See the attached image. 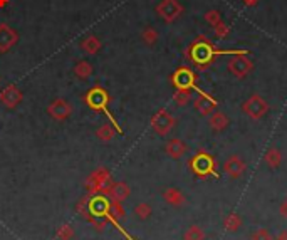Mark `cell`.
<instances>
[{
  "label": "cell",
  "mask_w": 287,
  "mask_h": 240,
  "mask_svg": "<svg viewBox=\"0 0 287 240\" xmlns=\"http://www.w3.org/2000/svg\"><path fill=\"white\" fill-rule=\"evenodd\" d=\"M111 198L106 193H91L78 203V212L91 220L98 228H103L108 222V210Z\"/></svg>",
  "instance_id": "6da1fadb"
},
{
  "label": "cell",
  "mask_w": 287,
  "mask_h": 240,
  "mask_svg": "<svg viewBox=\"0 0 287 240\" xmlns=\"http://www.w3.org/2000/svg\"><path fill=\"white\" fill-rule=\"evenodd\" d=\"M223 54L238 56V54H248V52L247 51H230V49H227V51L215 49L210 42L205 41V37H198V39L190 46V49L186 51V57H190V61L193 62V64H197L198 69H207V66L212 64V61L215 57L223 56Z\"/></svg>",
  "instance_id": "7a4b0ae2"
},
{
  "label": "cell",
  "mask_w": 287,
  "mask_h": 240,
  "mask_svg": "<svg viewBox=\"0 0 287 240\" xmlns=\"http://www.w3.org/2000/svg\"><path fill=\"white\" fill-rule=\"evenodd\" d=\"M84 101H86V104H88V106L93 109V111H99V113L106 114L108 119H109V123H111L113 126L118 129V133L123 134L121 126H119V124L116 123V119H114V116H113L111 111H109V108H108L111 98H109V94H108L106 89H103L101 86H94L93 89H89L88 93H86Z\"/></svg>",
  "instance_id": "3957f363"
},
{
  "label": "cell",
  "mask_w": 287,
  "mask_h": 240,
  "mask_svg": "<svg viewBox=\"0 0 287 240\" xmlns=\"http://www.w3.org/2000/svg\"><path fill=\"white\" fill-rule=\"evenodd\" d=\"M215 158L208 155L207 151H198L197 155L190 160V168L198 178H207V176H215Z\"/></svg>",
  "instance_id": "277c9868"
},
{
  "label": "cell",
  "mask_w": 287,
  "mask_h": 240,
  "mask_svg": "<svg viewBox=\"0 0 287 240\" xmlns=\"http://www.w3.org/2000/svg\"><path fill=\"white\" fill-rule=\"evenodd\" d=\"M111 183V175L106 168H98L86 180V188L89 190V193H106Z\"/></svg>",
  "instance_id": "5b68a950"
},
{
  "label": "cell",
  "mask_w": 287,
  "mask_h": 240,
  "mask_svg": "<svg viewBox=\"0 0 287 240\" xmlns=\"http://www.w3.org/2000/svg\"><path fill=\"white\" fill-rule=\"evenodd\" d=\"M242 109L250 119H253V121H259V119H262L267 113H269V104H267V101L262 98V96L252 94L250 98L243 103Z\"/></svg>",
  "instance_id": "8992f818"
},
{
  "label": "cell",
  "mask_w": 287,
  "mask_h": 240,
  "mask_svg": "<svg viewBox=\"0 0 287 240\" xmlns=\"http://www.w3.org/2000/svg\"><path fill=\"white\" fill-rule=\"evenodd\" d=\"M171 83L176 89H195L197 93L202 91L197 88V76L188 67H180L178 71H175V74L171 76Z\"/></svg>",
  "instance_id": "52a82bcc"
},
{
  "label": "cell",
  "mask_w": 287,
  "mask_h": 240,
  "mask_svg": "<svg viewBox=\"0 0 287 240\" xmlns=\"http://www.w3.org/2000/svg\"><path fill=\"white\" fill-rule=\"evenodd\" d=\"M156 14L163 19L165 22H175L181 14H183V7L178 0H161L156 6Z\"/></svg>",
  "instance_id": "ba28073f"
},
{
  "label": "cell",
  "mask_w": 287,
  "mask_h": 240,
  "mask_svg": "<svg viewBox=\"0 0 287 240\" xmlns=\"http://www.w3.org/2000/svg\"><path fill=\"white\" fill-rule=\"evenodd\" d=\"M175 123H176L175 118L171 116L166 109H160V111L151 118V128L155 129V133L160 134V136H166V134L173 129Z\"/></svg>",
  "instance_id": "9c48e42d"
},
{
  "label": "cell",
  "mask_w": 287,
  "mask_h": 240,
  "mask_svg": "<svg viewBox=\"0 0 287 240\" xmlns=\"http://www.w3.org/2000/svg\"><path fill=\"white\" fill-rule=\"evenodd\" d=\"M228 71L235 76V78H245L252 73L253 69V62L248 59L245 54H238V56H233L230 61H228Z\"/></svg>",
  "instance_id": "30bf717a"
},
{
  "label": "cell",
  "mask_w": 287,
  "mask_h": 240,
  "mask_svg": "<svg viewBox=\"0 0 287 240\" xmlns=\"http://www.w3.org/2000/svg\"><path fill=\"white\" fill-rule=\"evenodd\" d=\"M47 113H49V116L54 118L56 121H66V119L71 116V113H73V106H71L68 101L59 98V99L52 101V103L49 104Z\"/></svg>",
  "instance_id": "8fae6325"
},
{
  "label": "cell",
  "mask_w": 287,
  "mask_h": 240,
  "mask_svg": "<svg viewBox=\"0 0 287 240\" xmlns=\"http://www.w3.org/2000/svg\"><path fill=\"white\" fill-rule=\"evenodd\" d=\"M19 41V34L9 26V24H0V52H9Z\"/></svg>",
  "instance_id": "7c38bea8"
},
{
  "label": "cell",
  "mask_w": 287,
  "mask_h": 240,
  "mask_svg": "<svg viewBox=\"0 0 287 240\" xmlns=\"http://www.w3.org/2000/svg\"><path fill=\"white\" fill-rule=\"evenodd\" d=\"M22 101V91L14 84H9L6 89L0 93V103L9 109H14L21 104Z\"/></svg>",
  "instance_id": "4fadbf2b"
},
{
  "label": "cell",
  "mask_w": 287,
  "mask_h": 240,
  "mask_svg": "<svg viewBox=\"0 0 287 240\" xmlns=\"http://www.w3.org/2000/svg\"><path fill=\"white\" fill-rule=\"evenodd\" d=\"M245 163L240 156L232 155L227 158V161L223 163V171L230 176V178H240V176L245 173Z\"/></svg>",
  "instance_id": "5bb4252c"
},
{
  "label": "cell",
  "mask_w": 287,
  "mask_h": 240,
  "mask_svg": "<svg viewBox=\"0 0 287 240\" xmlns=\"http://www.w3.org/2000/svg\"><path fill=\"white\" fill-rule=\"evenodd\" d=\"M193 106L200 114H202V116H208V114H212L215 111V108H217V101H215L212 96H208L207 93L200 91L198 98L195 99Z\"/></svg>",
  "instance_id": "9a60e30c"
},
{
  "label": "cell",
  "mask_w": 287,
  "mask_h": 240,
  "mask_svg": "<svg viewBox=\"0 0 287 240\" xmlns=\"http://www.w3.org/2000/svg\"><path fill=\"white\" fill-rule=\"evenodd\" d=\"M106 195L109 196L111 200H114V201H124L130 196V186H128L126 183H111V186L108 188V191H106Z\"/></svg>",
  "instance_id": "2e32d148"
},
{
  "label": "cell",
  "mask_w": 287,
  "mask_h": 240,
  "mask_svg": "<svg viewBox=\"0 0 287 240\" xmlns=\"http://www.w3.org/2000/svg\"><path fill=\"white\" fill-rule=\"evenodd\" d=\"M165 151H166V155L170 158H173V160H180V158L186 153V145L181 140H178V138H173V140H170L165 145Z\"/></svg>",
  "instance_id": "e0dca14e"
},
{
  "label": "cell",
  "mask_w": 287,
  "mask_h": 240,
  "mask_svg": "<svg viewBox=\"0 0 287 240\" xmlns=\"http://www.w3.org/2000/svg\"><path fill=\"white\" fill-rule=\"evenodd\" d=\"M210 126H212V129H215V131H223V129H227L228 126V116L225 113L222 111H213L212 114H210V119H208Z\"/></svg>",
  "instance_id": "ac0fdd59"
},
{
  "label": "cell",
  "mask_w": 287,
  "mask_h": 240,
  "mask_svg": "<svg viewBox=\"0 0 287 240\" xmlns=\"http://www.w3.org/2000/svg\"><path fill=\"white\" fill-rule=\"evenodd\" d=\"M101 47H103L101 41H99L96 36H88L86 39H83V42H81V49L89 56L98 54V52L101 51Z\"/></svg>",
  "instance_id": "d6986e66"
},
{
  "label": "cell",
  "mask_w": 287,
  "mask_h": 240,
  "mask_svg": "<svg viewBox=\"0 0 287 240\" xmlns=\"http://www.w3.org/2000/svg\"><path fill=\"white\" fill-rule=\"evenodd\" d=\"M163 198L166 203L173 205V207H181L185 203V195L178 188H166L163 193Z\"/></svg>",
  "instance_id": "ffe728a7"
},
{
  "label": "cell",
  "mask_w": 287,
  "mask_h": 240,
  "mask_svg": "<svg viewBox=\"0 0 287 240\" xmlns=\"http://www.w3.org/2000/svg\"><path fill=\"white\" fill-rule=\"evenodd\" d=\"M74 74L78 79H89L91 74H93V66L88 61H79L78 64L74 66Z\"/></svg>",
  "instance_id": "44dd1931"
},
{
  "label": "cell",
  "mask_w": 287,
  "mask_h": 240,
  "mask_svg": "<svg viewBox=\"0 0 287 240\" xmlns=\"http://www.w3.org/2000/svg\"><path fill=\"white\" fill-rule=\"evenodd\" d=\"M223 227L228 232H237L238 228L242 227V218L238 213H228L225 215V218H223Z\"/></svg>",
  "instance_id": "7402d4cb"
},
{
  "label": "cell",
  "mask_w": 287,
  "mask_h": 240,
  "mask_svg": "<svg viewBox=\"0 0 287 240\" xmlns=\"http://www.w3.org/2000/svg\"><path fill=\"white\" fill-rule=\"evenodd\" d=\"M264 160L270 168H279L280 161H282V155H280V151L274 146V148H269V150H267Z\"/></svg>",
  "instance_id": "603a6c76"
},
{
  "label": "cell",
  "mask_w": 287,
  "mask_h": 240,
  "mask_svg": "<svg viewBox=\"0 0 287 240\" xmlns=\"http://www.w3.org/2000/svg\"><path fill=\"white\" fill-rule=\"evenodd\" d=\"M116 131H118V129L114 128L111 123H106V124H103V126L98 129V133H96V134H98V138H99L101 141L108 143V141H111L113 138H114Z\"/></svg>",
  "instance_id": "cb8c5ba5"
},
{
  "label": "cell",
  "mask_w": 287,
  "mask_h": 240,
  "mask_svg": "<svg viewBox=\"0 0 287 240\" xmlns=\"http://www.w3.org/2000/svg\"><path fill=\"white\" fill-rule=\"evenodd\" d=\"M191 99V91L190 89H176V93L173 94V101L178 106H186Z\"/></svg>",
  "instance_id": "d4e9b609"
},
{
  "label": "cell",
  "mask_w": 287,
  "mask_h": 240,
  "mask_svg": "<svg viewBox=\"0 0 287 240\" xmlns=\"http://www.w3.org/2000/svg\"><path fill=\"white\" fill-rule=\"evenodd\" d=\"M205 233L198 225H191V227L185 232V240H203Z\"/></svg>",
  "instance_id": "484cf974"
},
{
  "label": "cell",
  "mask_w": 287,
  "mask_h": 240,
  "mask_svg": "<svg viewBox=\"0 0 287 240\" xmlns=\"http://www.w3.org/2000/svg\"><path fill=\"white\" fill-rule=\"evenodd\" d=\"M141 37H143V41H145V44L153 46L158 41V31L153 27H146L141 34Z\"/></svg>",
  "instance_id": "4316f807"
},
{
  "label": "cell",
  "mask_w": 287,
  "mask_h": 240,
  "mask_svg": "<svg viewBox=\"0 0 287 240\" xmlns=\"http://www.w3.org/2000/svg\"><path fill=\"white\" fill-rule=\"evenodd\" d=\"M57 237L61 240H71L74 237V230L71 225H62V227L57 228Z\"/></svg>",
  "instance_id": "83f0119b"
},
{
  "label": "cell",
  "mask_w": 287,
  "mask_h": 240,
  "mask_svg": "<svg viewBox=\"0 0 287 240\" xmlns=\"http://www.w3.org/2000/svg\"><path fill=\"white\" fill-rule=\"evenodd\" d=\"M135 213L138 215V218L146 220V218L151 215V207H150V205H148V203H140V205H136Z\"/></svg>",
  "instance_id": "f1b7e54d"
},
{
  "label": "cell",
  "mask_w": 287,
  "mask_h": 240,
  "mask_svg": "<svg viewBox=\"0 0 287 240\" xmlns=\"http://www.w3.org/2000/svg\"><path fill=\"white\" fill-rule=\"evenodd\" d=\"M205 21H207L212 27H215L222 22V16H220L218 11H208L207 14H205Z\"/></svg>",
  "instance_id": "f546056e"
},
{
  "label": "cell",
  "mask_w": 287,
  "mask_h": 240,
  "mask_svg": "<svg viewBox=\"0 0 287 240\" xmlns=\"http://www.w3.org/2000/svg\"><path fill=\"white\" fill-rule=\"evenodd\" d=\"M250 240H274V238H272V235L267 228H259L252 233Z\"/></svg>",
  "instance_id": "4dcf8cb0"
},
{
  "label": "cell",
  "mask_w": 287,
  "mask_h": 240,
  "mask_svg": "<svg viewBox=\"0 0 287 240\" xmlns=\"http://www.w3.org/2000/svg\"><path fill=\"white\" fill-rule=\"evenodd\" d=\"M213 29H215V36H217L218 39H223V37H225L227 34H228V27L223 22H220L218 26H215Z\"/></svg>",
  "instance_id": "1f68e13d"
},
{
  "label": "cell",
  "mask_w": 287,
  "mask_h": 240,
  "mask_svg": "<svg viewBox=\"0 0 287 240\" xmlns=\"http://www.w3.org/2000/svg\"><path fill=\"white\" fill-rule=\"evenodd\" d=\"M279 213H280L282 218H287V198H285L284 201H280V205H279Z\"/></svg>",
  "instance_id": "d6a6232c"
},
{
  "label": "cell",
  "mask_w": 287,
  "mask_h": 240,
  "mask_svg": "<svg viewBox=\"0 0 287 240\" xmlns=\"http://www.w3.org/2000/svg\"><path fill=\"white\" fill-rule=\"evenodd\" d=\"M275 240H287V230H280V232L277 233Z\"/></svg>",
  "instance_id": "836d02e7"
},
{
  "label": "cell",
  "mask_w": 287,
  "mask_h": 240,
  "mask_svg": "<svg viewBox=\"0 0 287 240\" xmlns=\"http://www.w3.org/2000/svg\"><path fill=\"white\" fill-rule=\"evenodd\" d=\"M257 2H259V0H243V4H245V6H255Z\"/></svg>",
  "instance_id": "e575fe53"
},
{
  "label": "cell",
  "mask_w": 287,
  "mask_h": 240,
  "mask_svg": "<svg viewBox=\"0 0 287 240\" xmlns=\"http://www.w3.org/2000/svg\"><path fill=\"white\" fill-rule=\"evenodd\" d=\"M9 2H11V0H0V9H4V7H6Z\"/></svg>",
  "instance_id": "d590c367"
}]
</instances>
